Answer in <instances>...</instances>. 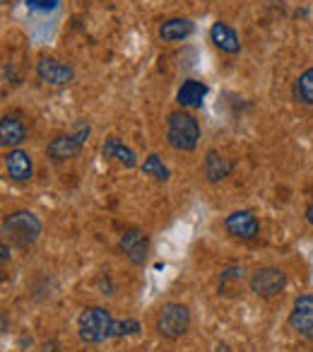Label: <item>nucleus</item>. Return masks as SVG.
<instances>
[{
	"instance_id": "nucleus-13",
	"label": "nucleus",
	"mask_w": 313,
	"mask_h": 352,
	"mask_svg": "<svg viewBox=\"0 0 313 352\" xmlns=\"http://www.w3.org/2000/svg\"><path fill=\"white\" fill-rule=\"evenodd\" d=\"M205 94H207L205 82H200V80H186V82L178 87L176 102L181 104L183 109H200L202 102H205Z\"/></svg>"
},
{
	"instance_id": "nucleus-18",
	"label": "nucleus",
	"mask_w": 313,
	"mask_h": 352,
	"mask_svg": "<svg viewBox=\"0 0 313 352\" xmlns=\"http://www.w3.org/2000/svg\"><path fill=\"white\" fill-rule=\"evenodd\" d=\"M292 97L297 99L299 104H306V107H313V65L308 70H303L292 85Z\"/></svg>"
},
{
	"instance_id": "nucleus-10",
	"label": "nucleus",
	"mask_w": 313,
	"mask_h": 352,
	"mask_svg": "<svg viewBox=\"0 0 313 352\" xmlns=\"http://www.w3.org/2000/svg\"><path fill=\"white\" fill-rule=\"evenodd\" d=\"M36 75H39V80H44L46 85L60 87V85H68L70 80L75 78V70L70 68V65L60 63V60L44 56V58H39V63H36Z\"/></svg>"
},
{
	"instance_id": "nucleus-16",
	"label": "nucleus",
	"mask_w": 313,
	"mask_h": 352,
	"mask_svg": "<svg viewBox=\"0 0 313 352\" xmlns=\"http://www.w3.org/2000/svg\"><path fill=\"white\" fill-rule=\"evenodd\" d=\"M231 169H234V164H231L227 157H222L220 152L210 150L205 155V176L210 184H217V182H222V179H227V176L231 174Z\"/></svg>"
},
{
	"instance_id": "nucleus-3",
	"label": "nucleus",
	"mask_w": 313,
	"mask_h": 352,
	"mask_svg": "<svg viewBox=\"0 0 313 352\" xmlns=\"http://www.w3.org/2000/svg\"><path fill=\"white\" fill-rule=\"evenodd\" d=\"M3 234L10 236V241L15 246H30L39 239L41 234V222L34 212L30 210H17L3 220Z\"/></svg>"
},
{
	"instance_id": "nucleus-21",
	"label": "nucleus",
	"mask_w": 313,
	"mask_h": 352,
	"mask_svg": "<svg viewBox=\"0 0 313 352\" xmlns=\"http://www.w3.org/2000/svg\"><path fill=\"white\" fill-rule=\"evenodd\" d=\"M306 220H308V225L313 227V203H311V206L306 208Z\"/></svg>"
},
{
	"instance_id": "nucleus-7",
	"label": "nucleus",
	"mask_w": 313,
	"mask_h": 352,
	"mask_svg": "<svg viewBox=\"0 0 313 352\" xmlns=\"http://www.w3.org/2000/svg\"><path fill=\"white\" fill-rule=\"evenodd\" d=\"M289 326L303 338L313 340V292L301 294L294 302L292 311H289Z\"/></svg>"
},
{
	"instance_id": "nucleus-17",
	"label": "nucleus",
	"mask_w": 313,
	"mask_h": 352,
	"mask_svg": "<svg viewBox=\"0 0 313 352\" xmlns=\"http://www.w3.org/2000/svg\"><path fill=\"white\" fill-rule=\"evenodd\" d=\"M102 155L104 157H113V160H118L123 166H128V169H135V166H137L135 152H132L128 145H123L118 138H106V142L102 145Z\"/></svg>"
},
{
	"instance_id": "nucleus-14",
	"label": "nucleus",
	"mask_w": 313,
	"mask_h": 352,
	"mask_svg": "<svg viewBox=\"0 0 313 352\" xmlns=\"http://www.w3.org/2000/svg\"><path fill=\"white\" fill-rule=\"evenodd\" d=\"M193 22L186 20V17H172V20L162 22L159 25V39L167 41V44H176V41H183L193 34Z\"/></svg>"
},
{
	"instance_id": "nucleus-12",
	"label": "nucleus",
	"mask_w": 313,
	"mask_h": 352,
	"mask_svg": "<svg viewBox=\"0 0 313 352\" xmlns=\"http://www.w3.org/2000/svg\"><path fill=\"white\" fill-rule=\"evenodd\" d=\"M25 140H27L25 123H22L17 116H12V113H5L3 121H0V142H3V147L15 150V147L22 145Z\"/></svg>"
},
{
	"instance_id": "nucleus-5",
	"label": "nucleus",
	"mask_w": 313,
	"mask_h": 352,
	"mask_svg": "<svg viewBox=\"0 0 313 352\" xmlns=\"http://www.w3.org/2000/svg\"><path fill=\"white\" fill-rule=\"evenodd\" d=\"M89 131H92V128H89L87 123L80 121L78 126H75V133H65V135H56L54 140L49 142V147H46V155H49L54 162L73 160V157H78L80 152H82V145H84V142H87Z\"/></svg>"
},
{
	"instance_id": "nucleus-15",
	"label": "nucleus",
	"mask_w": 313,
	"mask_h": 352,
	"mask_svg": "<svg viewBox=\"0 0 313 352\" xmlns=\"http://www.w3.org/2000/svg\"><path fill=\"white\" fill-rule=\"evenodd\" d=\"M210 39H212V44H215L220 51H224V54L234 56V54H239V51H241L239 34H236L229 25H224V22H215V25H212Z\"/></svg>"
},
{
	"instance_id": "nucleus-9",
	"label": "nucleus",
	"mask_w": 313,
	"mask_h": 352,
	"mask_svg": "<svg viewBox=\"0 0 313 352\" xmlns=\"http://www.w3.org/2000/svg\"><path fill=\"white\" fill-rule=\"evenodd\" d=\"M224 227H227V232H229L231 236H236V239H241V241H253L255 236L260 234L258 220H255V215H253V212H248V210L231 212V215L224 220Z\"/></svg>"
},
{
	"instance_id": "nucleus-6",
	"label": "nucleus",
	"mask_w": 313,
	"mask_h": 352,
	"mask_svg": "<svg viewBox=\"0 0 313 352\" xmlns=\"http://www.w3.org/2000/svg\"><path fill=\"white\" fill-rule=\"evenodd\" d=\"M248 285H251V292H253L255 297L273 299V297H277L284 287H287V273H284L282 268H273V265H268V268L255 270V273L251 275Z\"/></svg>"
},
{
	"instance_id": "nucleus-22",
	"label": "nucleus",
	"mask_w": 313,
	"mask_h": 352,
	"mask_svg": "<svg viewBox=\"0 0 313 352\" xmlns=\"http://www.w3.org/2000/svg\"><path fill=\"white\" fill-rule=\"evenodd\" d=\"M8 258H10V249H8V244H3V263H8Z\"/></svg>"
},
{
	"instance_id": "nucleus-8",
	"label": "nucleus",
	"mask_w": 313,
	"mask_h": 352,
	"mask_svg": "<svg viewBox=\"0 0 313 352\" xmlns=\"http://www.w3.org/2000/svg\"><path fill=\"white\" fill-rule=\"evenodd\" d=\"M118 249H121V254L126 256L130 263L145 265L147 254H150V241H147L145 232L128 230V232H123L121 239H118Z\"/></svg>"
},
{
	"instance_id": "nucleus-11",
	"label": "nucleus",
	"mask_w": 313,
	"mask_h": 352,
	"mask_svg": "<svg viewBox=\"0 0 313 352\" xmlns=\"http://www.w3.org/2000/svg\"><path fill=\"white\" fill-rule=\"evenodd\" d=\"M5 169L12 182H30L32 174H34V164H32L30 152L17 150V147L10 150L5 155Z\"/></svg>"
},
{
	"instance_id": "nucleus-20",
	"label": "nucleus",
	"mask_w": 313,
	"mask_h": 352,
	"mask_svg": "<svg viewBox=\"0 0 313 352\" xmlns=\"http://www.w3.org/2000/svg\"><path fill=\"white\" fill-rule=\"evenodd\" d=\"M58 6V0H27V8L32 10H54Z\"/></svg>"
},
{
	"instance_id": "nucleus-2",
	"label": "nucleus",
	"mask_w": 313,
	"mask_h": 352,
	"mask_svg": "<svg viewBox=\"0 0 313 352\" xmlns=\"http://www.w3.org/2000/svg\"><path fill=\"white\" fill-rule=\"evenodd\" d=\"M167 140L174 150L178 152H191L198 147L200 140V126L198 121L186 111H174L167 118Z\"/></svg>"
},
{
	"instance_id": "nucleus-19",
	"label": "nucleus",
	"mask_w": 313,
	"mask_h": 352,
	"mask_svg": "<svg viewBox=\"0 0 313 352\" xmlns=\"http://www.w3.org/2000/svg\"><path fill=\"white\" fill-rule=\"evenodd\" d=\"M142 174L152 176V179H156V182H169V169L164 166V162L159 160V155H150L145 162H142Z\"/></svg>"
},
{
	"instance_id": "nucleus-1",
	"label": "nucleus",
	"mask_w": 313,
	"mask_h": 352,
	"mask_svg": "<svg viewBox=\"0 0 313 352\" xmlns=\"http://www.w3.org/2000/svg\"><path fill=\"white\" fill-rule=\"evenodd\" d=\"M140 333V321L135 318H113L111 311L104 307H87L80 314L78 336L84 345H99L111 338H126Z\"/></svg>"
},
{
	"instance_id": "nucleus-4",
	"label": "nucleus",
	"mask_w": 313,
	"mask_h": 352,
	"mask_svg": "<svg viewBox=\"0 0 313 352\" xmlns=\"http://www.w3.org/2000/svg\"><path fill=\"white\" fill-rule=\"evenodd\" d=\"M188 328H191V309L178 302L164 304L156 316V333L167 340H176V338L186 336Z\"/></svg>"
}]
</instances>
